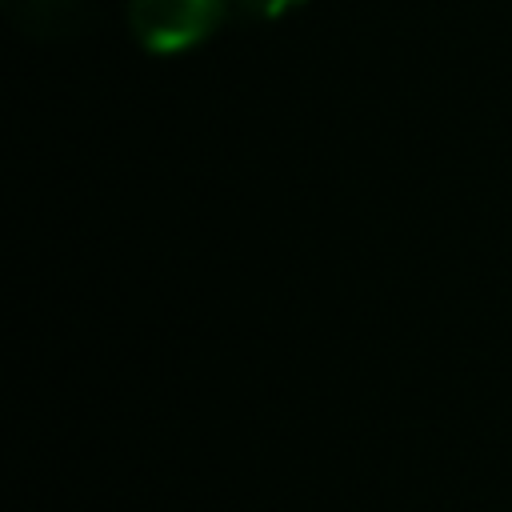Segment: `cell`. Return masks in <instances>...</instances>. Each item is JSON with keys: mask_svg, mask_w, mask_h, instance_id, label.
Wrapping results in <instances>:
<instances>
[{"mask_svg": "<svg viewBox=\"0 0 512 512\" xmlns=\"http://www.w3.org/2000/svg\"><path fill=\"white\" fill-rule=\"evenodd\" d=\"M240 12H248V16H264V20H276V16H284V12H292L296 4H304V0H232Z\"/></svg>", "mask_w": 512, "mask_h": 512, "instance_id": "3", "label": "cell"}, {"mask_svg": "<svg viewBox=\"0 0 512 512\" xmlns=\"http://www.w3.org/2000/svg\"><path fill=\"white\" fill-rule=\"evenodd\" d=\"M232 0H128V28L132 36L156 52V56H176L196 44H204Z\"/></svg>", "mask_w": 512, "mask_h": 512, "instance_id": "1", "label": "cell"}, {"mask_svg": "<svg viewBox=\"0 0 512 512\" xmlns=\"http://www.w3.org/2000/svg\"><path fill=\"white\" fill-rule=\"evenodd\" d=\"M88 0H12L16 20L36 36H64L84 20Z\"/></svg>", "mask_w": 512, "mask_h": 512, "instance_id": "2", "label": "cell"}]
</instances>
